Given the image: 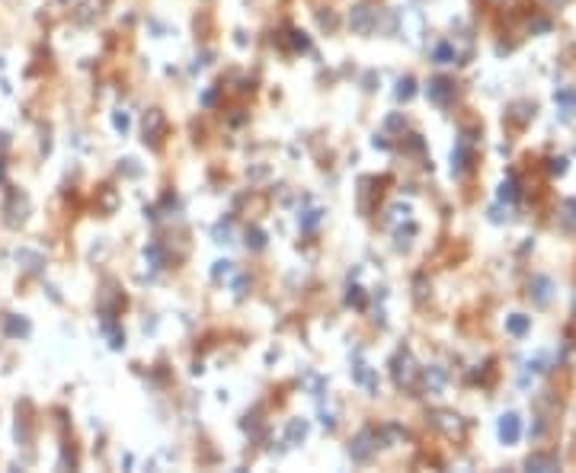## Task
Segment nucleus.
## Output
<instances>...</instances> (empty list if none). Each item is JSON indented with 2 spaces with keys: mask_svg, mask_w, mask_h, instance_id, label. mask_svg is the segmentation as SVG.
I'll use <instances>...</instances> for the list:
<instances>
[{
  "mask_svg": "<svg viewBox=\"0 0 576 473\" xmlns=\"http://www.w3.org/2000/svg\"><path fill=\"white\" fill-rule=\"evenodd\" d=\"M429 100L439 102V106H448V102L455 100V83H451L448 77H435V80L429 83Z\"/></svg>",
  "mask_w": 576,
  "mask_h": 473,
  "instance_id": "nucleus-1",
  "label": "nucleus"
},
{
  "mask_svg": "<svg viewBox=\"0 0 576 473\" xmlns=\"http://www.w3.org/2000/svg\"><path fill=\"white\" fill-rule=\"evenodd\" d=\"M394 377H397V384H401V387L413 391V387H417V368H413V358H410V355H401V358H397Z\"/></svg>",
  "mask_w": 576,
  "mask_h": 473,
  "instance_id": "nucleus-2",
  "label": "nucleus"
},
{
  "mask_svg": "<svg viewBox=\"0 0 576 473\" xmlns=\"http://www.w3.org/2000/svg\"><path fill=\"white\" fill-rule=\"evenodd\" d=\"M518 435H522V419H518L516 413H506L500 419V438L506 441V445H516Z\"/></svg>",
  "mask_w": 576,
  "mask_h": 473,
  "instance_id": "nucleus-3",
  "label": "nucleus"
},
{
  "mask_svg": "<svg viewBox=\"0 0 576 473\" xmlns=\"http://www.w3.org/2000/svg\"><path fill=\"white\" fill-rule=\"evenodd\" d=\"M435 425H439L448 438H461V435H464V422H461V416H455V413H435Z\"/></svg>",
  "mask_w": 576,
  "mask_h": 473,
  "instance_id": "nucleus-4",
  "label": "nucleus"
},
{
  "mask_svg": "<svg viewBox=\"0 0 576 473\" xmlns=\"http://www.w3.org/2000/svg\"><path fill=\"white\" fill-rule=\"evenodd\" d=\"M560 227L567 233H576V199H564L560 202V215H557Z\"/></svg>",
  "mask_w": 576,
  "mask_h": 473,
  "instance_id": "nucleus-5",
  "label": "nucleus"
},
{
  "mask_svg": "<svg viewBox=\"0 0 576 473\" xmlns=\"http://www.w3.org/2000/svg\"><path fill=\"white\" fill-rule=\"evenodd\" d=\"M372 19H375V10L372 7H356L352 10V17H349V23H352L356 33H368V29H372Z\"/></svg>",
  "mask_w": 576,
  "mask_h": 473,
  "instance_id": "nucleus-6",
  "label": "nucleus"
},
{
  "mask_svg": "<svg viewBox=\"0 0 576 473\" xmlns=\"http://www.w3.org/2000/svg\"><path fill=\"white\" fill-rule=\"evenodd\" d=\"M551 291H554V285H551V278H534L532 282V298H534V304H548V301H551Z\"/></svg>",
  "mask_w": 576,
  "mask_h": 473,
  "instance_id": "nucleus-7",
  "label": "nucleus"
},
{
  "mask_svg": "<svg viewBox=\"0 0 576 473\" xmlns=\"http://www.w3.org/2000/svg\"><path fill=\"white\" fill-rule=\"evenodd\" d=\"M368 441H372V432H362L359 438H356V445H352V457H356V461H368V457H372V448H375V445H368Z\"/></svg>",
  "mask_w": 576,
  "mask_h": 473,
  "instance_id": "nucleus-8",
  "label": "nucleus"
},
{
  "mask_svg": "<svg viewBox=\"0 0 576 473\" xmlns=\"http://www.w3.org/2000/svg\"><path fill=\"white\" fill-rule=\"evenodd\" d=\"M525 467H528V470H557V457H551V454H532L525 461Z\"/></svg>",
  "mask_w": 576,
  "mask_h": 473,
  "instance_id": "nucleus-9",
  "label": "nucleus"
},
{
  "mask_svg": "<svg viewBox=\"0 0 576 473\" xmlns=\"http://www.w3.org/2000/svg\"><path fill=\"white\" fill-rule=\"evenodd\" d=\"M528 326H532V320H528V316H522V314H512L509 320H506V330H509L512 336H525Z\"/></svg>",
  "mask_w": 576,
  "mask_h": 473,
  "instance_id": "nucleus-10",
  "label": "nucleus"
},
{
  "mask_svg": "<svg viewBox=\"0 0 576 473\" xmlns=\"http://www.w3.org/2000/svg\"><path fill=\"white\" fill-rule=\"evenodd\" d=\"M468 160H471L468 144H458V150L451 154V166H455V173H464V170H468Z\"/></svg>",
  "mask_w": 576,
  "mask_h": 473,
  "instance_id": "nucleus-11",
  "label": "nucleus"
},
{
  "mask_svg": "<svg viewBox=\"0 0 576 473\" xmlns=\"http://www.w3.org/2000/svg\"><path fill=\"white\" fill-rule=\"evenodd\" d=\"M532 116H534V106H532V102H516V106H512V116H509V118H512L516 125H525Z\"/></svg>",
  "mask_w": 576,
  "mask_h": 473,
  "instance_id": "nucleus-12",
  "label": "nucleus"
},
{
  "mask_svg": "<svg viewBox=\"0 0 576 473\" xmlns=\"http://www.w3.org/2000/svg\"><path fill=\"white\" fill-rule=\"evenodd\" d=\"M500 199L503 202H516L518 199V186L512 183V179H506V183L500 186Z\"/></svg>",
  "mask_w": 576,
  "mask_h": 473,
  "instance_id": "nucleus-13",
  "label": "nucleus"
},
{
  "mask_svg": "<svg viewBox=\"0 0 576 473\" xmlns=\"http://www.w3.org/2000/svg\"><path fill=\"white\" fill-rule=\"evenodd\" d=\"M435 61H439V64H448V61H455V48H451L448 42L435 48Z\"/></svg>",
  "mask_w": 576,
  "mask_h": 473,
  "instance_id": "nucleus-14",
  "label": "nucleus"
},
{
  "mask_svg": "<svg viewBox=\"0 0 576 473\" xmlns=\"http://www.w3.org/2000/svg\"><path fill=\"white\" fill-rule=\"evenodd\" d=\"M557 102H564V106H567V112H570V109L576 106V90H560L557 93Z\"/></svg>",
  "mask_w": 576,
  "mask_h": 473,
  "instance_id": "nucleus-15",
  "label": "nucleus"
},
{
  "mask_svg": "<svg viewBox=\"0 0 576 473\" xmlns=\"http://www.w3.org/2000/svg\"><path fill=\"white\" fill-rule=\"evenodd\" d=\"M426 381H433V391H439L445 384V371H439V368H433V371L426 374Z\"/></svg>",
  "mask_w": 576,
  "mask_h": 473,
  "instance_id": "nucleus-16",
  "label": "nucleus"
},
{
  "mask_svg": "<svg viewBox=\"0 0 576 473\" xmlns=\"http://www.w3.org/2000/svg\"><path fill=\"white\" fill-rule=\"evenodd\" d=\"M397 96H401V100H410V96H413V80H401V90H397Z\"/></svg>",
  "mask_w": 576,
  "mask_h": 473,
  "instance_id": "nucleus-17",
  "label": "nucleus"
},
{
  "mask_svg": "<svg viewBox=\"0 0 576 473\" xmlns=\"http://www.w3.org/2000/svg\"><path fill=\"white\" fill-rule=\"evenodd\" d=\"M551 173H554V176H564V173H567V160H564V157L551 160Z\"/></svg>",
  "mask_w": 576,
  "mask_h": 473,
  "instance_id": "nucleus-18",
  "label": "nucleus"
}]
</instances>
